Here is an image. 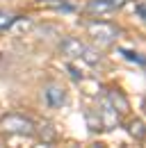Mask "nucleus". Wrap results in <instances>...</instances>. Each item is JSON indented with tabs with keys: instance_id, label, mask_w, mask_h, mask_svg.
<instances>
[{
	"instance_id": "nucleus-1",
	"label": "nucleus",
	"mask_w": 146,
	"mask_h": 148,
	"mask_svg": "<svg viewBox=\"0 0 146 148\" xmlns=\"http://www.w3.org/2000/svg\"><path fill=\"white\" fill-rule=\"evenodd\" d=\"M34 123L28 119V116H23V114H16V112H12V114H5L2 119H0V130H5V132H9V134H34Z\"/></svg>"
},
{
	"instance_id": "nucleus-2",
	"label": "nucleus",
	"mask_w": 146,
	"mask_h": 148,
	"mask_svg": "<svg viewBox=\"0 0 146 148\" xmlns=\"http://www.w3.org/2000/svg\"><path fill=\"white\" fill-rule=\"evenodd\" d=\"M87 30H89L91 39H94L98 46H103V48L112 46V43L116 41V37H119V27L112 25V23H107V21H94V23H89Z\"/></svg>"
},
{
	"instance_id": "nucleus-3",
	"label": "nucleus",
	"mask_w": 146,
	"mask_h": 148,
	"mask_svg": "<svg viewBox=\"0 0 146 148\" xmlns=\"http://www.w3.org/2000/svg\"><path fill=\"white\" fill-rule=\"evenodd\" d=\"M98 121H101L103 130H112L116 123H119V112L112 107V103H110V98H107L105 91H103L101 103H98Z\"/></svg>"
},
{
	"instance_id": "nucleus-4",
	"label": "nucleus",
	"mask_w": 146,
	"mask_h": 148,
	"mask_svg": "<svg viewBox=\"0 0 146 148\" xmlns=\"http://www.w3.org/2000/svg\"><path fill=\"white\" fill-rule=\"evenodd\" d=\"M85 43L80 41V39H73V37H66L62 43H59V53L64 57H69V59H80L82 53H85Z\"/></svg>"
},
{
	"instance_id": "nucleus-5",
	"label": "nucleus",
	"mask_w": 146,
	"mask_h": 148,
	"mask_svg": "<svg viewBox=\"0 0 146 148\" xmlns=\"http://www.w3.org/2000/svg\"><path fill=\"white\" fill-rule=\"evenodd\" d=\"M43 96H46V103L50 105V107H62L64 105V100H66V93H64V89L62 87H57V84H50V87H46V91H43Z\"/></svg>"
},
{
	"instance_id": "nucleus-6",
	"label": "nucleus",
	"mask_w": 146,
	"mask_h": 148,
	"mask_svg": "<svg viewBox=\"0 0 146 148\" xmlns=\"http://www.w3.org/2000/svg\"><path fill=\"white\" fill-rule=\"evenodd\" d=\"M105 93H107V98H110V103H112V107L119 112V114L128 110V100L123 98V93H121V91H116V89H105Z\"/></svg>"
},
{
	"instance_id": "nucleus-7",
	"label": "nucleus",
	"mask_w": 146,
	"mask_h": 148,
	"mask_svg": "<svg viewBox=\"0 0 146 148\" xmlns=\"http://www.w3.org/2000/svg\"><path fill=\"white\" fill-rule=\"evenodd\" d=\"M87 12H89V14H94V16H105V14L114 12V9L110 7L107 0H91L89 7H87Z\"/></svg>"
},
{
	"instance_id": "nucleus-8",
	"label": "nucleus",
	"mask_w": 146,
	"mask_h": 148,
	"mask_svg": "<svg viewBox=\"0 0 146 148\" xmlns=\"http://www.w3.org/2000/svg\"><path fill=\"white\" fill-rule=\"evenodd\" d=\"M18 18H21V16L12 14V12H5V9H0V30H12V27L18 23Z\"/></svg>"
},
{
	"instance_id": "nucleus-9",
	"label": "nucleus",
	"mask_w": 146,
	"mask_h": 148,
	"mask_svg": "<svg viewBox=\"0 0 146 148\" xmlns=\"http://www.w3.org/2000/svg\"><path fill=\"white\" fill-rule=\"evenodd\" d=\"M126 130L135 137V139H144V123H142V119H132Z\"/></svg>"
},
{
	"instance_id": "nucleus-10",
	"label": "nucleus",
	"mask_w": 146,
	"mask_h": 148,
	"mask_svg": "<svg viewBox=\"0 0 146 148\" xmlns=\"http://www.w3.org/2000/svg\"><path fill=\"white\" fill-rule=\"evenodd\" d=\"M80 59H85V62H89V64H98V62H101L98 53H94V50H89V48H85V53H82Z\"/></svg>"
},
{
	"instance_id": "nucleus-11",
	"label": "nucleus",
	"mask_w": 146,
	"mask_h": 148,
	"mask_svg": "<svg viewBox=\"0 0 146 148\" xmlns=\"http://www.w3.org/2000/svg\"><path fill=\"white\" fill-rule=\"evenodd\" d=\"M121 55L126 59H132L135 64H144V57H139V53H135V50H121Z\"/></svg>"
},
{
	"instance_id": "nucleus-12",
	"label": "nucleus",
	"mask_w": 146,
	"mask_h": 148,
	"mask_svg": "<svg viewBox=\"0 0 146 148\" xmlns=\"http://www.w3.org/2000/svg\"><path fill=\"white\" fill-rule=\"evenodd\" d=\"M107 2H110V7H112V9H121L128 0H107Z\"/></svg>"
}]
</instances>
